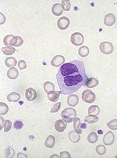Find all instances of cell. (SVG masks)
Returning <instances> with one entry per match:
<instances>
[{
	"label": "cell",
	"mask_w": 117,
	"mask_h": 158,
	"mask_svg": "<svg viewBox=\"0 0 117 158\" xmlns=\"http://www.w3.org/2000/svg\"><path fill=\"white\" fill-rule=\"evenodd\" d=\"M1 50L2 51L4 54L6 55H11L15 52L16 49L12 47L7 46L6 47H3L1 48Z\"/></svg>",
	"instance_id": "cell-28"
},
{
	"label": "cell",
	"mask_w": 117,
	"mask_h": 158,
	"mask_svg": "<svg viewBox=\"0 0 117 158\" xmlns=\"http://www.w3.org/2000/svg\"><path fill=\"white\" fill-rule=\"evenodd\" d=\"M100 113V108L98 105H92L88 109V113L89 115H95L98 116Z\"/></svg>",
	"instance_id": "cell-20"
},
{
	"label": "cell",
	"mask_w": 117,
	"mask_h": 158,
	"mask_svg": "<svg viewBox=\"0 0 117 158\" xmlns=\"http://www.w3.org/2000/svg\"><path fill=\"white\" fill-rule=\"evenodd\" d=\"M96 152L99 155H103L106 152V147L103 145H98L96 147Z\"/></svg>",
	"instance_id": "cell-31"
},
{
	"label": "cell",
	"mask_w": 117,
	"mask_h": 158,
	"mask_svg": "<svg viewBox=\"0 0 117 158\" xmlns=\"http://www.w3.org/2000/svg\"><path fill=\"white\" fill-rule=\"evenodd\" d=\"M55 143V139L52 135H49L46 139L44 146L46 147L51 149L53 147Z\"/></svg>",
	"instance_id": "cell-17"
},
{
	"label": "cell",
	"mask_w": 117,
	"mask_h": 158,
	"mask_svg": "<svg viewBox=\"0 0 117 158\" xmlns=\"http://www.w3.org/2000/svg\"><path fill=\"white\" fill-rule=\"evenodd\" d=\"M20 94L15 92H12L8 95L7 99L9 102H16L20 99Z\"/></svg>",
	"instance_id": "cell-18"
},
{
	"label": "cell",
	"mask_w": 117,
	"mask_h": 158,
	"mask_svg": "<svg viewBox=\"0 0 117 158\" xmlns=\"http://www.w3.org/2000/svg\"><path fill=\"white\" fill-rule=\"evenodd\" d=\"M4 154L6 158H13L14 156L15 152L12 148L8 146L5 150Z\"/></svg>",
	"instance_id": "cell-29"
},
{
	"label": "cell",
	"mask_w": 117,
	"mask_h": 158,
	"mask_svg": "<svg viewBox=\"0 0 117 158\" xmlns=\"http://www.w3.org/2000/svg\"><path fill=\"white\" fill-rule=\"evenodd\" d=\"M23 43L24 40L22 38L19 36H17L12 39L10 43V45L17 47L20 46Z\"/></svg>",
	"instance_id": "cell-15"
},
{
	"label": "cell",
	"mask_w": 117,
	"mask_h": 158,
	"mask_svg": "<svg viewBox=\"0 0 117 158\" xmlns=\"http://www.w3.org/2000/svg\"><path fill=\"white\" fill-rule=\"evenodd\" d=\"M65 59L64 56L60 55L55 56L51 61V64L55 67H59L65 62Z\"/></svg>",
	"instance_id": "cell-8"
},
{
	"label": "cell",
	"mask_w": 117,
	"mask_h": 158,
	"mask_svg": "<svg viewBox=\"0 0 117 158\" xmlns=\"http://www.w3.org/2000/svg\"><path fill=\"white\" fill-rule=\"evenodd\" d=\"M98 136L95 132H92L88 135L87 140L91 144H94L98 141Z\"/></svg>",
	"instance_id": "cell-25"
},
{
	"label": "cell",
	"mask_w": 117,
	"mask_h": 158,
	"mask_svg": "<svg viewBox=\"0 0 117 158\" xmlns=\"http://www.w3.org/2000/svg\"><path fill=\"white\" fill-rule=\"evenodd\" d=\"M60 157L58 155L54 154L51 156L50 158H59Z\"/></svg>",
	"instance_id": "cell-43"
},
{
	"label": "cell",
	"mask_w": 117,
	"mask_h": 158,
	"mask_svg": "<svg viewBox=\"0 0 117 158\" xmlns=\"http://www.w3.org/2000/svg\"><path fill=\"white\" fill-rule=\"evenodd\" d=\"M5 63L7 67H9V68L12 66L14 67L16 65L17 60L14 57H8L5 61Z\"/></svg>",
	"instance_id": "cell-22"
},
{
	"label": "cell",
	"mask_w": 117,
	"mask_h": 158,
	"mask_svg": "<svg viewBox=\"0 0 117 158\" xmlns=\"http://www.w3.org/2000/svg\"><path fill=\"white\" fill-rule=\"evenodd\" d=\"M60 158H71V156L69 152L67 151H64L60 153Z\"/></svg>",
	"instance_id": "cell-39"
},
{
	"label": "cell",
	"mask_w": 117,
	"mask_h": 158,
	"mask_svg": "<svg viewBox=\"0 0 117 158\" xmlns=\"http://www.w3.org/2000/svg\"><path fill=\"white\" fill-rule=\"evenodd\" d=\"M44 89L46 93H47L51 91L55 90V86L52 82L47 81L44 84Z\"/></svg>",
	"instance_id": "cell-27"
},
{
	"label": "cell",
	"mask_w": 117,
	"mask_h": 158,
	"mask_svg": "<svg viewBox=\"0 0 117 158\" xmlns=\"http://www.w3.org/2000/svg\"><path fill=\"white\" fill-rule=\"evenodd\" d=\"M1 23L0 24L2 25L6 21V17L1 12Z\"/></svg>",
	"instance_id": "cell-40"
},
{
	"label": "cell",
	"mask_w": 117,
	"mask_h": 158,
	"mask_svg": "<svg viewBox=\"0 0 117 158\" xmlns=\"http://www.w3.org/2000/svg\"><path fill=\"white\" fill-rule=\"evenodd\" d=\"M68 137L69 140L73 143H77L80 140V136L79 134L74 131L69 132L68 134Z\"/></svg>",
	"instance_id": "cell-19"
},
{
	"label": "cell",
	"mask_w": 117,
	"mask_h": 158,
	"mask_svg": "<svg viewBox=\"0 0 117 158\" xmlns=\"http://www.w3.org/2000/svg\"><path fill=\"white\" fill-rule=\"evenodd\" d=\"M99 84V81L94 77H91L88 79L86 85L88 88H92L96 87Z\"/></svg>",
	"instance_id": "cell-21"
},
{
	"label": "cell",
	"mask_w": 117,
	"mask_h": 158,
	"mask_svg": "<svg viewBox=\"0 0 117 158\" xmlns=\"http://www.w3.org/2000/svg\"><path fill=\"white\" fill-rule=\"evenodd\" d=\"M61 102H58L54 104L50 111V113H54L58 112L61 108Z\"/></svg>",
	"instance_id": "cell-36"
},
{
	"label": "cell",
	"mask_w": 117,
	"mask_h": 158,
	"mask_svg": "<svg viewBox=\"0 0 117 158\" xmlns=\"http://www.w3.org/2000/svg\"><path fill=\"white\" fill-rule=\"evenodd\" d=\"M18 67L20 70H23L25 69L27 67L26 62L24 60H21L19 61L18 62Z\"/></svg>",
	"instance_id": "cell-38"
},
{
	"label": "cell",
	"mask_w": 117,
	"mask_h": 158,
	"mask_svg": "<svg viewBox=\"0 0 117 158\" xmlns=\"http://www.w3.org/2000/svg\"><path fill=\"white\" fill-rule=\"evenodd\" d=\"M61 119L65 123H70L74 121L77 117V112L75 109L67 108L64 109L61 114Z\"/></svg>",
	"instance_id": "cell-2"
},
{
	"label": "cell",
	"mask_w": 117,
	"mask_h": 158,
	"mask_svg": "<svg viewBox=\"0 0 117 158\" xmlns=\"http://www.w3.org/2000/svg\"><path fill=\"white\" fill-rule=\"evenodd\" d=\"M9 108L8 105L4 102L0 103V115H5L8 112Z\"/></svg>",
	"instance_id": "cell-30"
},
{
	"label": "cell",
	"mask_w": 117,
	"mask_h": 158,
	"mask_svg": "<svg viewBox=\"0 0 117 158\" xmlns=\"http://www.w3.org/2000/svg\"><path fill=\"white\" fill-rule=\"evenodd\" d=\"M62 9L65 11H69L71 9V3L69 1H62L61 4Z\"/></svg>",
	"instance_id": "cell-33"
},
{
	"label": "cell",
	"mask_w": 117,
	"mask_h": 158,
	"mask_svg": "<svg viewBox=\"0 0 117 158\" xmlns=\"http://www.w3.org/2000/svg\"><path fill=\"white\" fill-rule=\"evenodd\" d=\"M80 124H81V121L80 119L77 117L74 121L73 128L75 132L79 135L82 134V131L80 128Z\"/></svg>",
	"instance_id": "cell-24"
},
{
	"label": "cell",
	"mask_w": 117,
	"mask_h": 158,
	"mask_svg": "<svg viewBox=\"0 0 117 158\" xmlns=\"http://www.w3.org/2000/svg\"><path fill=\"white\" fill-rule=\"evenodd\" d=\"M24 124L21 121L17 120L14 123V127L17 130H20L23 127Z\"/></svg>",
	"instance_id": "cell-37"
},
{
	"label": "cell",
	"mask_w": 117,
	"mask_h": 158,
	"mask_svg": "<svg viewBox=\"0 0 117 158\" xmlns=\"http://www.w3.org/2000/svg\"><path fill=\"white\" fill-rule=\"evenodd\" d=\"M17 158H27V156L25 154H23L22 153H19L17 154Z\"/></svg>",
	"instance_id": "cell-41"
},
{
	"label": "cell",
	"mask_w": 117,
	"mask_h": 158,
	"mask_svg": "<svg viewBox=\"0 0 117 158\" xmlns=\"http://www.w3.org/2000/svg\"><path fill=\"white\" fill-rule=\"evenodd\" d=\"M0 121H1V131L3 127L4 126V119L3 118V117H0Z\"/></svg>",
	"instance_id": "cell-42"
},
{
	"label": "cell",
	"mask_w": 117,
	"mask_h": 158,
	"mask_svg": "<svg viewBox=\"0 0 117 158\" xmlns=\"http://www.w3.org/2000/svg\"><path fill=\"white\" fill-rule=\"evenodd\" d=\"M71 42L75 46L82 45L84 42V38L81 33L76 32L72 34L70 38Z\"/></svg>",
	"instance_id": "cell-5"
},
{
	"label": "cell",
	"mask_w": 117,
	"mask_h": 158,
	"mask_svg": "<svg viewBox=\"0 0 117 158\" xmlns=\"http://www.w3.org/2000/svg\"><path fill=\"white\" fill-rule=\"evenodd\" d=\"M90 50L87 46H83L80 48L78 50L79 55L81 57H85L88 56L89 54Z\"/></svg>",
	"instance_id": "cell-26"
},
{
	"label": "cell",
	"mask_w": 117,
	"mask_h": 158,
	"mask_svg": "<svg viewBox=\"0 0 117 158\" xmlns=\"http://www.w3.org/2000/svg\"><path fill=\"white\" fill-rule=\"evenodd\" d=\"M4 132L5 133L8 132L9 131H10L11 128L12 122H11L10 120H6L4 124Z\"/></svg>",
	"instance_id": "cell-34"
},
{
	"label": "cell",
	"mask_w": 117,
	"mask_h": 158,
	"mask_svg": "<svg viewBox=\"0 0 117 158\" xmlns=\"http://www.w3.org/2000/svg\"><path fill=\"white\" fill-rule=\"evenodd\" d=\"M37 96L36 91L32 87H29L26 90L25 97L28 101H34L37 98Z\"/></svg>",
	"instance_id": "cell-9"
},
{
	"label": "cell",
	"mask_w": 117,
	"mask_h": 158,
	"mask_svg": "<svg viewBox=\"0 0 117 158\" xmlns=\"http://www.w3.org/2000/svg\"><path fill=\"white\" fill-rule=\"evenodd\" d=\"M51 12L52 14L56 16H59L62 14L63 12V10L61 4L59 3H56L54 4L51 8Z\"/></svg>",
	"instance_id": "cell-14"
},
{
	"label": "cell",
	"mask_w": 117,
	"mask_h": 158,
	"mask_svg": "<svg viewBox=\"0 0 117 158\" xmlns=\"http://www.w3.org/2000/svg\"><path fill=\"white\" fill-rule=\"evenodd\" d=\"M19 72L17 69L15 67H12L8 70L7 75L9 79H15L18 77Z\"/></svg>",
	"instance_id": "cell-16"
},
{
	"label": "cell",
	"mask_w": 117,
	"mask_h": 158,
	"mask_svg": "<svg viewBox=\"0 0 117 158\" xmlns=\"http://www.w3.org/2000/svg\"><path fill=\"white\" fill-rule=\"evenodd\" d=\"M107 126L111 130L113 131L117 130V119H114L107 123Z\"/></svg>",
	"instance_id": "cell-32"
},
{
	"label": "cell",
	"mask_w": 117,
	"mask_h": 158,
	"mask_svg": "<svg viewBox=\"0 0 117 158\" xmlns=\"http://www.w3.org/2000/svg\"><path fill=\"white\" fill-rule=\"evenodd\" d=\"M83 101L88 104H92L96 99V95L92 90L87 89L83 91L82 93Z\"/></svg>",
	"instance_id": "cell-3"
},
{
	"label": "cell",
	"mask_w": 117,
	"mask_h": 158,
	"mask_svg": "<svg viewBox=\"0 0 117 158\" xmlns=\"http://www.w3.org/2000/svg\"><path fill=\"white\" fill-rule=\"evenodd\" d=\"M60 93V91L52 90L47 93V98L49 101L55 103L59 99Z\"/></svg>",
	"instance_id": "cell-13"
},
{
	"label": "cell",
	"mask_w": 117,
	"mask_h": 158,
	"mask_svg": "<svg viewBox=\"0 0 117 158\" xmlns=\"http://www.w3.org/2000/svg\"><path fill=\"white\" fill-rule=\"evenodd\" d=\"M116 22V17L115 15L111 13L106 15L104 19V24L107 26H112Z\"/></svg>",
	"instance_id": "cell-10"
},
{
	"label": "cell",
	"mask_w": 117,
	"mask_h": 158,
	"mask_svg": "<svg viewBox=\"0 0 117 158\" xmlns=\"http://www.w3.org/2000/svg\"><path fill=\"white\" fill-rule=\"evenodd\" d=\"M70 25V21L68 17H62L58 20L57 25L58 28L61 30H65L67 29Z\"/></svg>",
	"instance_id": "cell-6"
},
{
	"label": "cell",
	"mask_w": 117,
	"mask_h": 158,
	"mask_svg": "<svg viewBox=\"0 0 117 158\" xmlns=\"http://www.w3.org/2000/svg\"><path fill=\"white\" fill-rule=\"evenodd\" d=\"M54 126L56 131L58 133H61L65 131L67 127V124L64 123L62 120H58L55 122Z\"/></svg>",
	"instance_id": "cell-11"
},
{
	"label": "cell",
	"mask_w": 117,
	"mask_h": 158,
	"mask_svg": "<svg viewBox=\"0 0 117 158\" xmlns=\"http://www.w3.org/2000/svg\"><path fill=\"white\" fill-rule=\"evenodd\" d=\"M115 141V135L111 131H109L105 134L103 139V142L106 146H111Z\"/></svg>",
	"instance_id": "cell-7"
},
{
	"label": "cell",
	"mask_w": 117,
	"mask_h": 158,
	"mask_svg": "<svg viewBox=\"0 0 117 158\" xmlns=\"http://www.w3.org/2000/svg\"><path fill=\"white\" fill-rule=\"evenodd\" d=\"M14 36L13 35H9L6 36L4 39V43L6 46H10V43L12 39L14 37Z\"/></svg>",
	"instance_id": "cell-35"
},
{
	"label": "cell",
	"mask_w": 117,
	"mask_h": 158,
	"mask_svg": "<svg viewBox=\"0 0 117 158\" xmlns=\"http://www.w3.org/2000/svg\"><path fill=\"white\" fill-rule=\"evenodd\" d=\"M98 117L96 115H91L85 117L84 121L88 124H92L98 122Z\"/></svg>",
	"instance_id": "cell-23"
},
{
	"label": "cell",
	"mask_w": 117,
	"mask_h": 158,
	"mask_svg": "<svg viewBox=\"0 0 117 158\" xmlns=\"http://www.w3.org/2000/svg\"><path fill=\"white\" fill-rule=\"evenodd\" d=\"M56 81L62 95H69L86 85L89 78L85 65L80 61L75 60L64 63L58 69Z\"/></svg>",
	"instance_id": "cell-1"
},
{
	"label": "cell",
	"mask_w": 117,
	"mask_h": 158,
	"mask_svg": "<svg viewBox=\"0 0 117 158\" xmlns=\"http://www.w3.org/2000/svg\"><path fill=\"white\" fill-rule=\"evenodd\" d=\"M79 97L75 94H71L68 96L67 99V103L69 106L75 107L79 103Z\"/></svg>",
	"instance_id": "cell-12"
},
{
	"label": "cell",
	"mask_w": 117,
	"mask_h": 158,
	"mask_svg": "<svg viewBox=\"0 0 117 158\" xmlns=\"http://www.w3.org/2000/svg\"><path fill=\"white\" fill-rule=\"evenodd\" d=\"M100 50L103 54H110L113 51L114 46L110 42H103L100 44Z\"/></svg>",
	"instance_id": "cell-4"
}]
</instances>
